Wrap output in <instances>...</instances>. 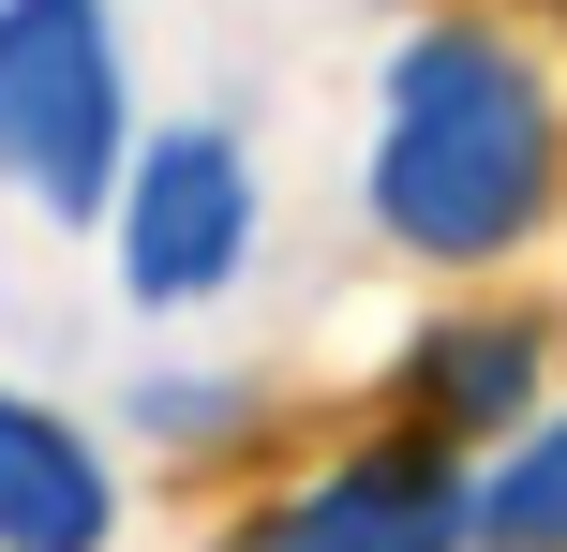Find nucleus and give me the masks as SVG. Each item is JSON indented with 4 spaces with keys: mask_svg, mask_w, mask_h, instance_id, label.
<instances>
[{
    "mask_svg": "<svg viewBox=\"0 0 567 552\" xmlns=\"http://www.w3.org/2000/svg\"><path fill=\"white\" fill-rule=\"evenodd\" d=\"M567 195V119L553 75L478 15H433L389 45V105H373V225L419 269H493L553 225Z\"/></svg>",
    "mask_w": 567,
    "mask_h": 552,
    "instance_id": "1",
    "label": "nucleus"
},
{
    "mask_svg": "<svg viewBox=\"0 0 567 552\" xmlns=\"http://www.w3.org/2000/svg\"><path fill=\"white\" fill-rule=\"evenodd\" d=\"M0 179L60 225H105L135 179V105H120L105 0H0Z\"/></svg>",
    "mask_w": 567,
    "mask_h": 552,
    "instance_id": "2",
    "label": "nucleus"
},
{
    "mask_svg": "<svg viewBox=\"0 0 567 552\" xmlns=\"http://www.w3.org/2000/svg\"><path fill=\"white\" fill-rule=\"evenodd\" d=\"M105 239H120V284H135L150 314L225 299L239 254H255V165H239V135H209V119L150 135L135 179H120V209H105Z\"/></svg>",
    "mask_w": 567,
    "mask_h": 552,
    "instance_id": "3",
    "label": "nucleus"
},
{
    "mask_svg": "<svg viewBox=\"0 0 567 552\" xmlns=\"http://www.w3.org/2000/svg\"><path fill=\"white\" fill-rule=\"evenodd\" d=\"M225 552H478V478L449 448H343L329 478L255 508Z\"/></svg>",
    "mask_w": 567,
    "mask_h": 552,
    "instance_id": "4",
    "label": "nucleus"
},
{
    "mask_svg": "<svg viewBox=\"0 0 567 552\" xmlns=\"http://www.w3.org/2000/svg\"><path fill=\"white\" fill-rule=\"evenodd\" d=\"M120 538V478L75 418H45L30 388H0V552H105Z\"/></svg>",
    "mask_w": 567,
    "mask_h": 552,
    "instance_id": "5",
    "label": "nucleus"
},
{
    "mask_svg": "<svg viewBox=\"0 0 567 552\" xmlns=\"http://www.w3.org/2000/svg\"><path fill=\"white\" fill-rule=\"evenodd\" d=\"M403 388H419L433 434H523V404H538V329L523 314H449V329H419Z\"/></svg>",
    "mask_w": 567,
    "mask_h": 552,
    "instance_id": "6",
    "label": "nucleus"
},
{
    "mask_svg": "<svg viewBox=\"0 0 567 552\" xmlns=\"http://www.w3.org/2000/svg\"><path fill=\"white\" fill-rule=\"evenodd\" d=\"M478 552H567V404L523 418V448L478 478Z\"/></svg>",
    "mask_w": 567,
    "mask_h": 552,
    "instance_id": "7",
    "label": "nucleus"
}]
</instances>
